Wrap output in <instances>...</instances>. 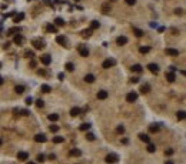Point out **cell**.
<instances>
[{"instance_id":"30bf717a","label":"cell","mask_w":186,"mask_h":164,"mask_svg":"<svg viewBox=\"0 0 186 164\" xmlns=\"http://www.w3.org/2000/svg\"><path fill=\"white\" fill-rule=\"evenodd\" d=\"M34 141H36V143H46L47 138H46L45 134H36L34 135Z\"/></svg>"},{"instance_id":"94428289","label":"cell","mask_w":186,"mask_h":164,"mask_svg":"<svg viewBox=\"0 0 186 164\" xmlns=\"http://www.w3.org/2000/svg\"><path fill=\"white\" fill-rule=\"evenodd\" d=\"M1 144H3V140H1V138H0V146H1Z\"/></svg>"},{"instance_id":"db71d44e","label":"cell","mask_w":186,"mask_h":164,"mask_svg":"<svg viewBox=\"0 0 186 164\" xmlns=\"http://www.w3.org/2000/svg\"><path fill=\"white\" fill-rule=\"evenodd\" d=\"M49 158H50V160H56V156H54V154H50Z\"/></svg>"},{"instance_id":"8992f818","label":"cell","mask_w":186,"mask_h":164,"mask_svg":"<svg viewBox=\"0 0 186 164\" xmlns=\"http://www.w3.org/2000/svg\"><path fill=\"white\" fill-rule=\"evenodd\" d=\"M100 10H102V13H103V14H109V13L112 12V7H110V1H109V3H103Z\"/></svg>"},{"instance_id":"ee69618b","label":"cell","mask_w":186,"mask_h":164,"mask_svg":"<svg viewBox=\"0 0 186 164\" xmlns=\"http://www.w3.org/2000/svg\"><path fill=\"white\" fill-rule=\"evenodd\" d=\"M36 106L40 108V107H43V106H45V101H43L42 99H39V100H36Z\"/></svg>"},{"instance_id":"d6a6232c","label":"cell","mask_w":186,"mask_h":164,"mask_svg":"<svg viewBox=\"0 0 186 164\" xmlns=\"http://www.w3.org/2000/svg\"><path fill=\"white\" fill-rule=\"evenodd\" d=\"M47 119L50 120V121H57V120H59V114H56V113L49 114V117H47Z\"/></svg>"},{"instance_id":"5b68a950","label":"cell","mask_w":186,"mask_h":164,"mask_svg":"<svg viewBox=\"0 0 186 164\" xmlns=\"http://www.w3.org/2000/svg\"><path fill=\"white\" fill-rule=\"evenodd\" d=\"M115 64H116V61H115L113 59H108V60H105V61H103L102 67H103V69H110V67H113Z\"/></svg>"},{"instance_id":"83f0119b","label":"cell","mask_w":186,"mask_h":164,"mask_svg":"<svg viewBox=\"0 0 186 164\" xmlns=\"http://www.w3.org/2000/svg\"><path fill=\"white\" fill-rule=\"evenodd\" d=\"M139 138L142 141H145V143H150V137L147 134H143V133H142V134H139Z\"/></svg>"},{"instance_id":"7dc6e473","label":"cell","mask_w":186,"mask_h":164,"mask_svg":"<svg viewBox=\"0 0 186 164\" xmlns=\"http://www.w3.org/2000/svg\"><path fill=\"white\" fill-rule=\"evenodd\" d=\"M126 4H129V6H133V4H136V0H126Z\"/></svg>"},{"instance_id":"277c9868","label":"cell","mask_w":186,"mask_h":164,"mask_svg":"<svg viewBox=\"0 0 186 164\" xmlns=\"http://www.w3.org/2000/svg\"><path fill=\"white\" fill-rule=\"evenodd\" d=\"M147 69H149V71L153 73V74H157V73H159V66H157L156 63H149V64H147Z\"/></svg>"},{"instance_id":"f907efd6","label":"cell","mask_w":186,"mask_h":164,"mask_svg":"<svg viewBox=\"0 0 186 164\" xmlns=\"http://www.w3.org/2000/svg\"><path fill=\"white\" fill-rule=\"evenodd\" d=\"M165 154H166V156H172V154H173V150H172V149L166 150V151H165Z\"/></svg>"},{"instance_id":"e7e4bbea","label":"cell","mask_w":186,"mask_h":164,"mask_svg":"<svg viewBox=\"0 0 186 164\" xmlns=\"http://www.w3.org/2000/svg\"><path fill=\"white\" fill-rule=\"evenodd\" d=\"M0 69H1V63H0Z\"/></svg>"},{"instance_id":"680465c9","label":"cell","mask_w":186,"mask_h":164,"mask_svg":"<svg viewBox=\"0 0 186 164\" xmlns=\"http://www.w3.org/2000/svg\"><path fill=\"white\" fill-rule=\"evenodd\" d=\"M3 81H4V80H3V77H1V76H0V86H1V84H3Z\"/></svg>"},{"instance_id":"bcb514c9","label":"cell","mask_w":186,"mask_h":164,"mask_svg":"<svg viewBox=\"0 0 186 164\" xmlns=\"http://www.w3.org/2000/svg\"><path fill=\"white\" fill-rule=\"evenodd\" d=\"M20 113H22V116H24V117L30 114V113H29V110H20Z\"/></svg>"},{"instance_id":"11a10c76","label":"cell","mask_w":186,"mask_h":164,"mask_svg":"<svg viewBox=\"0 0 186 164\" xmlns=\"http://www.w3.org/2000/svg\"><path fill=\"white\" fill-rule=\"evenodd\" d=\"M12 16H15V12H10V13H7L6 17H12Z\"/></svg>"},{"instance_id":"836d02e7","label":"cell","mask_w":186,"mask_h":164,"mask_svg":"<svg viewBox=\"0 0 186 164\" xmlns=\"http://www.w3.org/2000/svg\"><path fill=\"white\" fill-rule=\"evenodd\" d=\"M147 151H149V153H155V151H156V146H155V144H152V143H147Z\"/></svg>"},{"instance_id":"9a60e30c","label":"cell","mask_w":186,"mask_h":164,"mask_svg":"<svg viewBox=\"0 0 186 164\" xmlns=\"http://www.w3.org/2000/svg\"><path fill=\"white\" fill-rule=\"evenodd\" d=\"M56 42H57L59 44H62V46H66V43H67L66 37H64V36H62V34H59V36L56 37Z\"/></svg>"},{"instance_id":"4dcf8cb0","label":"cell","mask_w":186,"mask_h":164,"mask_svg":"<svg viewBox=\"0 0 186 164\" xmlns=\"http://www.w3.org/2000/svg\"><path fill=\"white\" fill-rule=\"evenodd\" d=\"M15 91L17 94H23V93H24V86H16Z\"/></svg>"},{"instance_id":"4316f807","label":"cell","mask_w":186,"mask_h":164,"mask_svg":"<svg viewBox=\"0 0 186 164\" xmlns=\"http://www.w3.org/2000/svg\"><path fill=\"white\" fill-rule=\"evenodd\" d=\"M159 128H160L159 124H152V126H149V131H150V133H157Z\"/></svg>"},{"instance_id":"2e32d148","label":"cell","mask_w":186,"mask_h":164,"mask_svg":"<svg viewBox=\"0 0 186 164\" xmlns=\"http://www.w3.org/2000/svg\"><path fill=\"white\" fill-rule=\"evenodd\" d=\"M116 43H117V46H124L126 43H127V37H124V36H120V37H117Z\"/></svg>"},{"instance_id":"f5cc1de1","label":"cell","mask_w":186,"mask_h":164,"mask_svg":"<svg viewBox=\"0 0 186 164\" xmlns=\"http://www.w3.org/2000/svg\"><path fill=\"white\" fill-rule=\"evenodd\" d=\"M57 78H59V80H63V78H64V74H63V73H59V74H57Z\"/></svg>"},{"instance_id":"6da1fadb","label":"cell","mask_w":186,"mask_h":164,"mask_svg":"<svg viewBox=\"0 0 186 164\" xmlns=\"http://www.w3.org/2000/svg\"><path fill=\"white\" fill-rule=\"evenodd\" d=\"M106 163L109 164H115V163H117V160H119V156L117 154H115V153H110V154H108L106 156Z\"/></svg>"},{"instance_id":"1f68e13d","label":"cell","mask_w":186,"mask_h":164,"mask_svg":"<svg viewBox=\"0 0 186 164\" xmlns=\"http://www.w3.org/2000/svg\"><path fill=\"white\" fill-rule=\"evenodd\" d=\"M133 33L138 36V37H142L145 33H143V30H140V29H138V27H133Z\"/></svg>"},{"instance_id":"e575fe53","label":"cell","mask_w":186,"mask_h":164,"mask_svg":"<svg viewBox=\"0 0 186 164\" xmlns=\"http://www.w3.org/2000/svg\"><path fill=\"white\" fill-rule=\"evenodd\" d=\"M176 117H178V120H183L185 119V111H183V110L178 111V113H176Z\"/></svg>"},{"instance_id":"f1b7e54d","label":"cell","mask_w":186,"mask_h":164,"mask_svg":"<svg viewBox=\"0 0 186 164\" xmlns=\"http://www.w3.org/2000/svg\"><path fill=\"white\" fill-rule=\"evenodd\" d=\"M40 90H42L43 93H50V91H52V87H50L49 84H42V87H40Z\"/></svg>"},{"instance_id":"d590c367","label":"cell","mask_w":186,"mask_h":164,"mask_svg":"<svg viewBox=\"0 0 186 164\" xmlns=\"http://www.w3.org/2000/svg\"><path fill=\"white\" fill-rule=\"evenodd\" d=\"M54 23H56L57 26H64V20H63L62 17H56V20H54Z\"/></svg>"},{"instance_id":"e0dca14e","label":"cell","mask_w":186,"mask_h":164,"mask_svg":"<svg viewBox=\"0 0 186 164\" xmlns=\"http://www.w3.org/2000/svg\"><path fill=\"white\" fill-rule=\"evenodd\" d=\"M166 80L169 81V83H173L175 80H176V76L173 71H169V73H166Z\"/></svg>"},{"instance_id":"484cf974","label":"cell","mask_w":186,"mask_h":164,"mask_svg":"<svg viewBox=\"0 0 186 164\" xmlns=\"http://www.w3.org/2000/svg\"><path fill=\"white\" fill-rule=\"evenodd\" d=\"M130 70L135 71V73H142V66H140V64H133Z\"/></svg>"},{"instance_id":"8fae6325","label":"cell","mask_w":186,"mask_h":164,"mask_svg":"<svg viewBox=\"0 0 186 164\" xmlns=\"http://www.w3.org/2000/svg\"><path fill=\"white\" fill-rule=\"evenodd\" d=\"M109 93L106 90H100V91H97V99L99 100H105V99H108Z\"/></svg>"},{"instance_id":"91938a15","label":"cell","mask_w":186,"mask_h":164,"mask_svg":"<svg viewBox=\"0 0 186 164\" xmlns=\"http://www.w3.org/2000/svg\"><path fill=\"white\" fill-rule=\"evenodd\" d=\"M166 164H173V161H170V160H169V161H166Z\"/></svg>"},{"instance_id":"7a4b0ae2","label":"cell","mask_w":186,"mask_h":164,"mask_svg":"<svg viewBox=\"0 0 186 164\" xmlns=\"http://www.w3.org/2000/svg\"><path fill=\"white\" fill-rule=\"evenodd\" d=\"M78 51H79V54H80L82 57H87V56H89V49H87L86 46H83V44H80L78 47Z\"/></svg>"},{"instance_id":"c3c4849f","label":"cell","mask_w":186,"mask_h":164,"mask_svg":"<svg viewBox=\"0 0 186 164\" xmlns=\"http://www.w3.org/2000/svg\"><path fill=\"white\" fill-rule=\"evenodd\" d=\"M26 104L27 106L33 104V99H31V97H27V99H26Z\"/></svg>"},{"instance_id":"6f0895ef","label":"cell","mask_w":186,"mask_h":164,"mask_svg":"<svg viewBox=\"0 0 186 164\" xmlns=\"http://www.w3.org/2000/svg\"><path fill=\"white\" fill-rule=\"evenodd\" d=\"M122 143H123V144H127V143H129V140H127V138H123V140H122Z\"/></svg>"},{"instance_id":"f35d334b","label":"cell","mask_w":186,"mask_h":164,"mask_svg":"<svg viewBox=\"0 0 186 164\" xmlns=\"http://www.w3.org/2000/svg\"><path fill=\"white\" fill-rule=\"evenodd\" d=\"M139 51L142 53V54H146V53H149V51H150V47H140Z\"/></svg>"},{"instance_id":"681fc988","label":"cell","mask_w":186,"mask_h":164,"mask_svg":"<svg viewBox=\"0 0 186 164\" xmlns=\"http://www.w3.org/2000/svg\"><path fill=\"white\" fill-rule=\"evenodd\" d=\"M175 13H176L178 16H182V14H183V10H182V9H176V10H175Z\"/></svg>"},{"instance_id":"03108f58","label":"cell","mask_w":186,"mask_h":164,"mask_svg":"<svg viewBox=\"0 0 186 164\" xmlns=\"http://www.w3.org/2000/svg\"><path fill=\"white\" fill-rule=\"evenodd\" d=\"M75 1H80V0H75Z\"/></svg>"},{"instance_id":"ba28073f","label":"cell","mask_w":186,"mask_h":164,"mask_svg":"<svg viewBox=\"0 0 186 164\" xmlns=\"http://www.w3.org/2000/svg\"><path fill=\"white\" fill-rule=\"evenodd\" d=\"M27 158H29V153H26V151H19V153H17V160L26 161Z\"/></svg>"},{"instance_id":"603a6c76","label":"cell","mask_w":186,"mask_h":164,"mask_svg":"<svg viewBox=\"0 0 186 164\" xmlns=\"http://www.w3.org/2000/svg\"><path fill=\"white\" fill-rule=\"evenodd\" d=\"M24 19V13H19V14L15 16V19H13V23H19V21H22Z\"/></svg>"},{"instance_id":"f546056e","label":"cell","mask_w":186,"mask_h":164,"mask_svg":"<svg viewBox=\"0 0 186 164\" xmlns=\"http://www.w3.org/2000/svg\"><path fill=\"white\" fill-rule=\"evenodd\" d=\"M99 26H100V23H99L97 20H93L92 23H90V30H96V29H99Z\"/></svg>"},{"instance_id":"816d5d0a","label":"cell","mask_w":186,"mask_h":164,"mask_svg":"<svg viewBox=\"0 0 186 164\" xmlns=\"http://www.w3.org/2000/svg\"><path fill=\"white\" fill-rule=\"evenodd\" d=\"M130 81H132V83H138V81H139V78H138V77H132V78H130Z\"/></svg>"},{"instance_id":"ab89813d","label":"cell","mask_w":186,"mask_h":164,"mask_svg":"<svg viewBox=\"0 0 186 164\" xmlns=\"http://www.w3.org/2000/svg\"><path fill=\"white\" fill-rule=\"evenodd\" d=\"M116 133L123 134V133H124V127H123V126H117V127H116Z\"/></svg>"},{"instance_id":"b9f144b4","label":"cell","mask_w":186,"mask_h":164,"mask_svg":"<svg viewBox=\"0 0 186 164\" xmlns=\"http://www.w3.org/2000/svg\"><path fill=\"white\" fill-rule=\"evenodd\" d=\"M24 56H26V57H29V59H33V57H34V53L30 51V50H27V51L24 53Z\"/></svg>"},{"instance_id":"cb8c5ba5","label":"cell","mask_w":186,"mask_h":164,"mask_svg":"<svg viewBox=\"0 0 186 164\" xmlns=\"http://www.w3.org/2000/svg\"><path fill=\"white\" fill-rule=\"evenodd\" d=\"M64 141V137H62V135H56V137H53V143L54 144H60V143H63Z\"/></svg>"},{"instance_id":"4fadbf2b","label":"cell","mask_w":186,"mask_h":164,"mask_svg":"<svg viewBox=\"0 0 186 164\" xmlns=\"http://www.w3.org/2000/svg\"><path fill=\"white\" fill-rule=\"evenodd\" d=\"M23 42H24V37H23V36H22V34H19V33H17V34H16V37H15V44H23Z\"/></svg>"},{"instance_id":"d6986e66","label":"cell","mask_w":186,"mask_h":164,"mask_svg":"<svg viewBox=\"0 0 186 164\" xmlns=\"http://www.w3.org/2000/svg\"><path fill=\"white\" fill-rule=\"evenodd\" d=\"M80 113H82V111H80L79 107H73V108L70 110V116H72V117H76V116H79Z\"/></svg>"},{"instance_id":"ac0fdd59","label":"cell","mask_w":186,"mask_h":164,"mask_svg":"<svg viewBox=\"0 0 186 164\" xmlns=\"http://www.w3.org/2000/svg\"><path fill=\"white\" fill-rule=\"evenodd\" d=\"M69 154L72 156V157H79V156H82V151L79 149H72L70 151H69Z\"/></svg>"},{"instance_id":"6125c7cd","label":"cell","mask_w":186,"mask_h":164,"mask_svg":"<svg viewBox=\"0 0 186 164\" xmlns=\"http://www.w3.org/2000/svg\"><path fill=\"white\" fill-rule=\"evenodd\" d=\"M27 164H36V163H33V161H29V163H27Z\"/></svg>"},{"instance_id":"9c48e42d","label":"cell","mask_w":186,"mask_h":164,"mask_svg":"<svg viewBox=\"0 0 186 164\" xmlns=\"http://www.w3.org/2000/svg\"><path fill=\"white\" fill-rule=\"evenodd\" d=\"M40 61H42V64H45V66H49V64L52 63V57H50L49 54H43V56L40 57Z\"/></svg>"},{"instance_id":"7402d4cb","label":"cell","mask_w":186,"mask_h":164,"mask_svg":"<svg viewBox=\"0 0 186 164\" xmlns=\"http://www.w3.org/2000/svg\"><path fill=\"white\" fill-rule=\"evenodd\" d=\"M94 80H96V77L93 74H86L85 76V81L86 83H94Z\"/></svg>"},{"instance_id":"60d3db41","label":"cell","mask_w":186,"mask_h":164,"mask_svg":"<svg viewBox=\"0 0 186 164\" xmlns=\"http://www.w3.org/2000/svg\"><path fill=\"white\" fill-rule=\"evenodd\" d=\"M94 138H96V137H94L93 133H87V134H86V140H89V141H93Z\"/></svg>"},{"instance_id":"44dd1931","label":"cell","mask_w":186,"mask_h":164,"mask_svg":"<svg viewBox=\"0 0 186 164\" xmlns=\"http://www.w3.org/2000/svg\"><path fill=\"white\" fill-rule=\"evenodd\" d=\"M46 30L49 31V33H57V27H56L54 24H47Z\"/></svg>"},{"instance_id":"74e56055","label":"cell","mask_w":186,"mask_h":164,"mask_svg":"<svg viewBox=\"0 0 186 164\" xmlns=\"http://www.w3.org/2000/svg\"><path fill=\"white\" fill-rule=\"evenodd\" d=\"M66 70H67V71H73V70H75V64H73V63H67V64H66Z\"/></svg>"},{"instance_id":"3957f363","label":"cell","mask_w":186,"mask_h":164,"mask_svg":"<svg viewBox=\"0 0 186 164\" xmlns=\"http://www.w3.org/2000/svg\"><path fill=\"white\" fill-rule=\"evenodd\" d=\"M138 100V93L136 91H130L127 96H126V101L127 103H135Z\"/></svg>"},{"instance_id":"52a82bcc","label":"cell","mask_w":186,"mask_h":164,"mask_svg":"<svg viewBox=\"0 0 186 164\" xmlns=\"http://www.w3.org/2000/svg\"><path fill=\"white\" fill-rule=\"evenodd\" d=\"M33 46H34V49L42 50V49L45 47V42H43V40H40V39H36V40H33Z\"/></svg>"},{"instance_id":"7bdbcfd3","label":"cell","mask_w":186,"mask_h":164,"mask_svg":"<svg viewBox=\"0 0 186 164\" xmlns=\"http://www.w3.org/2000/svg\"><path fill=\"white\" fill-rule=\"evenodd\" d=\"M50 131H52V133H57V131H59V126H54V124L50 126Z\"/></svg>"},{"instance_id":"f6af8a7d","label":"cell","mask_w":186,"mask_h":164,"mask_svg":"<svg viewBox=\"0 0 186 164\" xmlns=\"http://www.w3.org/2000/svg\"><path fill=\"white\" fill-rule=\"evenodd\" d=\"M45 158H46V157H45L43 154H39V156H37V161H39V163H42V161H45Z\"/></svg>"},{"instance_id":"be15d7a7","label":"cell","mask_w":186,"mask_h":164,"mask_svg":"<svg viewBox=\"0 0 186 164\" xmlns=\"http://www.w3.org/2000/svg\"><path fill=\"white\" fill-rule=\"evenodd\" d=\"M110 1H117V0H110Z\"/></svg>"},{"instance_id":"9f6ffc18","label":"cell","mask_w":186,"mask_h":164,"mask_svg":"<svg viewBox=\"0 0 186 164\" xmlns=\"http://www.w3.org/2000/svg\"><path fill=\"white\" fill-rule=\"evenodd\" d=\"M30 66H31V67H36V63H34V60H31V61H30Z\"/></svg>"},{"instance_id":"8d00e7d4","label":"cell","mask_w":186,"mask_h":164,"mask_svg":"<svg viewBox=\"0 0 186 164\" xmlns=\"http://www.w3.org/2000/svg\"><path fill=\"white\" fill-rule=\"evenodd\" d=\"M90 34H92V30L90 29L83 30V31H82V36H83V37H90Z\"/></svg>"},{"instance_id":"5bb4252c","label":"cell","mask_w":186,"mask_h":164,"mask_svg":"<svg viewBox=\"0 0 186 164\" xmlns=\"http://www.w3.org/2000/svg\"><path fill=\"white\" fill-rule=\"evenodd\" d=\"M20 27H10V29L7 30V36H13V34H17V33H20Z\"/></svg>"},{"instance_id":"d4e9b609","label":"cell","mask_w":186,"mask_h":164,"mask_svg":"<svg viewBox=\"0 0 186 164\" xmlns=\"http://www.w3.org/2000/svg\"><path fill=\"white\" fill-rule=\"evenodd\" d=\"M89 128H90V124H89V123H83V124H80V127H79L80 131H87Z\"/></svg>"},{"instance_id":"ffe728a7","label":"cell","mask_w":186,"mask_h":164,"mask_svg":"<svg viewBox=\"0 0 186 164\" xmlns=\"http://www.w3.org/2000/svg\"><path fill=\"white\" fill-rule=\"evenodd\" d=\"M140 91H142L143 94H147V93L150 91V86H149L147 83H145V84H143V86L140 87Z\"/></svg>"},{"instance_id":"7c38bea8","label":"cell","mask_w":186,"mask_h":164,"mask_svg":"<svg viewBox=\"0 0 186 164\" xmlns=\"http://www.w3.org/2000/svg\"><path fill=\"white\" fill-rule=\"evenodd\" d=\"M166 54H169V56H179V50H176L173 47H168L166 49Z\"/></svg>"}]
</instances>
